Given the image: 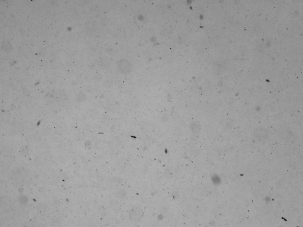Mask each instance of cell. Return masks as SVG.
I'll return each instance as SVG.
<instances>
[{
  "label": "cell",
  "instance_id": "7a4b0ae2",
  "mask_svg": "<svg viewBox=\"0 0 303 227\" xmlns=\"http://www.w3.org/2000/svg\"><path fill=\"white\" fill-rule=\"evenodd\" d=\"M143 213V210L141 209L134 207L130 211V215L132 219L138 221L142 218Z\"/></svg>",
  "mask_w": 303,
  "mask_h": 227
},
{
  "label": "cell",
  "instance_id": "6da1fadb",
  "mask_svg": "<svg viewBox=\"0 0 303 227\" xmlns=\"http://www.w3.org/2000/svg\"><path fill=\"white\" fill-rule=\"evenodd\" d=\"M117 67L119 71L123 74L128 73L132 68L131 64L128 61L125 59L119 61Z\"/></svg>",
  "mask_w": 303,
  "mask_h": 227
}]
</instances>
